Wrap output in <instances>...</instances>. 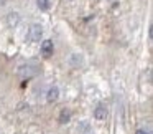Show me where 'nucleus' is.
Returning a JSON list of instances; mask_svg holds the SVG:
<instances>
[{
  "label": "nucleus",
  "instance_id": "4",
  "mask_svg": "<svg viewBox=\"0 0 153 134\" xmlns=\"http://www.w3.org/2000/svg\"><path fill=\"white\" fill-rule=\"evenodd\" d=\"M94 117H96L97 121H105L107 119V109H105V106L99 104V106L94 109Z\"/></svg>",
  "mask_w": 153,
  "mask_h": 134
},
{
  "label": "nucleus",
  "instance_id": "7",
  "mask_svg": "<svg viewBox=\"0 0 153 134\" xmlns=\"http://www.w3.org/2000/svg\"><path fill=\"white\" fill-rule=\"evenodd\" d=\"M135 134H148V132H146V131L145 129H138V131H137V132Z\"/></svg>",
  "mask_w": 153,
  "mask_h": 134
},
{
  "label": "nucleus",
  "instance_id": "2",
  "mask_svg": "<svg viewBox=\"0 0 153 134\" xmlns=\"http://www.w3.org/2000/svg\"><path fill=\"white\" fill-rule=\"evenodd\" d=\"M40 50H41V55H43L45 58H50L51 55H53V51H54L53 41H51V40H43V41H41Z\"/></svg>",
  "mask_w": 153,
  "mask_h": 134
},
{
  "label": "nucleus",
  "instance_id": "1",
  "mask_svg": "<svg viewBox=\"0 0 153 134\" xmlns=\"http://www.w3.org/2000/svg\"><path fill=\"white\" fill-rule=\"evenodd\" d=\"M41 37H43V28H41V25L35 23L30 27V30H28V35L27 38L31 41V43H36V41L41 40Z\"/></svg>",
  "mask_w": 153,
  "mask_h": 134
},
{
  "label": "nucleus",
  "instance_id": "6",
  "mask_svg": "<svg viewBox=\"0 0 153 134\" xmlns=\"http://www.w3.org/2000/svg\"><path fill=\"white\" fill-rule=\"evenodd\" d=\"M69 117H71V113H69V111H66V109H63V111H61V116H59V121H61V123H69Z\"/></svg>",
  "mask_w": 153,
  "mask_h": 134
},
{
  "label": "nucleus",
  "instance_id": "5",
  "mask_svg": "<svg viewBox=\"0 0 153 134\" xmlns=\"http://www.w3.org/2000/svg\"><path fill=\"white\" fill-rule=\"evenodd\" d=\"M50 4H51V0H36V5L40 10H48L50 8Z\"/></svg>",
  "mask_w": 153,
  "mask_h": 134
},
{
  "label": "nucleus",
  "instance_id": "3",
  "mask_svg": "<svg viewBox=\"0 0 153 134\" xmlns=\"http://www.w3.org/2000/svg\"><path fill=\"white\" fill-rule=\"evenodd\" d=\"M58 98H59V90H58V86H51L46 93V101L48 103H56Z\"/></svg>",
  "mask_w": 153,
  "mask_h": 134
}]
</instances>
